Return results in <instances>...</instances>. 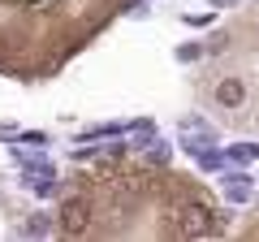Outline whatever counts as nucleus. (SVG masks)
<instances>
[{"instance_id": "f257e3e1", "label": "nucleus", "mask_w": 259, "mask_h": 242, "mask_svg": "<svg viewBox=\"0 0 259 242\" xmlns=\"http://www.w3.org/2000/svg\"><path fill=\"white\" fill-rule=\"evenodd\" d=\"M65 238H212L225 229L216 195L194 173L139 156L104 151L69 169L56 195Z\"/></svg>"}, {"instance_id": "f03ea898", "label": "nucleus", "mask_w": 259, "mask_h": 242, "mask_svg": "<svg viewBox=\"0 0 259 242\" xmlns=\"http://www.w3.org/2000/svg\"><path fill=\"white\" fill-rule=\"evenodd\" d=\"M125 9L130 0H0V74L56 78Z\"/></svg>"}, {"instance_id": "7ed1b4c3", "label": "nucleus", "mask_w": 259, "mask_h": 242, "mask_svg": "<svg viewBox=\"0 0 259 242\" xmlns=\"http://www.w3.org/2000/svg\"><path fill=\"white\" fill-rule=\"evenodd\" d=\"M194 100L216 126L259 139V0L225 18L194 56Z\"/></svg>"}, {"instance_id": "20e7f679", "label": "nucleus", "mask_w": 259, "mask_h": 242, "mask_svg": "<svg viewBox=\"0 0 259 242\" xmlns=\"http://www.w3.org/2000/svg\"><path fill=\"white\" fill-rule=\"evenodd\" d=\"M238 238H259V204L246 212V221L238 225Z\"/></svg>"}]
</instances>
